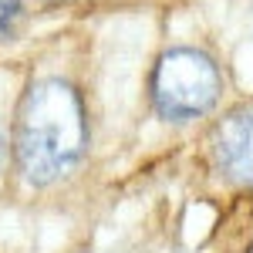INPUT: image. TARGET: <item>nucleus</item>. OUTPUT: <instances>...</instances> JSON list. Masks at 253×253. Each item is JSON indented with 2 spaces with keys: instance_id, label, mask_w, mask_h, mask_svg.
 <instances>
[{
  "instance_id": "1",
  "label": "nucleus",
  "mask_w": 253,
  "mask_h": 253,
  "mask_svg": "<svg viewBox=\"0 0 253 253\" xmlns=\"http://www.w3.org/2000/svg\"><path fill=\"white\" fill-rule=\"evenodd\" d=\"M91 125L78 81L68 75H41L17 98L10 159L17 179L34 189H54L78 172L88 159Z\"/></svg>"
},
{
  "instance_id": "2",
  "label": "nucleus",
  "mask_w": 253,
  "mask_h": 253,
  "mask_svg": "<svg viewBox=\"0 0 253 253\" xmlns=\"http://www.w3.org/2000/svg\"><path fill=\"white\" fill-rule=\"evenodd\" d=\"M223 98V71L206 51L179 44L162 51L149 75L152 112L169 125H193Z\"/></svg>"
},
{
  "instance_id": "3",
  "label": "nucleus",
  "mask_w": 253,
  "mask_h": 253,
  "mask_svg": "<svg viewBox=\"0 0 253 253\" xmlns=\"http://www.w3.org/2000/svg\"><path fill=\"white\" fill-rule=\"evenodd\" d=\"M213 169L226 182L253 189V105H240L219 118L210 132Z\"/></svg>"
},
{
  "instance_id": "4",
  "label": "nucleus",
  "mask_w": 253,
  "mask_h": 253,
  "mask_svg": "<svg viewBox=\"0 0 253 253\" xmlns=\"http://www.w3.org/2000/svg\"><path fill=\"white\" fill-rule=\"evenodd\" d=\"M20 20H24V0H0V44L17 38Z\"/></svg>"
},
{
  "instance_id": "5",
  "label": "nucleus",
  "mask_w": 253,
  "mask_h": 253,
  "mask_svg": "<svg viewBox=\"0 0 253 253\" xmlns=\"http://www.w3.org/2000/svg\"><path fill=\"white\" fill-rule=\"evenodd\" d=\"M7 159H10V128H7L3 115H0V175L7 169Z\"/></svg>"
}]
</instances>
